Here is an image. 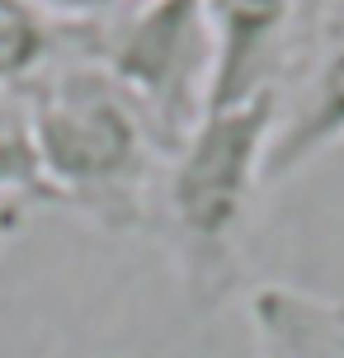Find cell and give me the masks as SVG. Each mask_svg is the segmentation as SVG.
<instances>
[{
  "label": "cell",
  "instance_id": "cell-1",
  "mask_svg": "<svg viewBox=\"0 0 344 358\" xmlns=\"http://www.w3.org/2000/svg\"><path fill=\"white\" fill-rule=\"evenodd\" d=\"M24 104L52 203L85 213L104 231H137L165 156L113 76L66 43V52L24 85Z\"/></svg>",
  "mask_w": 344,
  "mask_h": 358
},
{
  "label": "cell",
  "instance_id": "cell-2",
  "mask_svg": "<svg viewBox=\"0 0 344 358\" xmlns=\"http://www.w3.org/2000/svg\"><path fill=\"white\" fill-rule=\"evenodd\" d=\"M278 94L213 108L189 142L161 165L165 213L175 227L184 278L199 302H217L236 278L255 189L264 184Z\"/></svg>",
  "mask_w": 344,
  "mask_h": 358
},
{
  "label": "cell",
  "instance_id": "cell-3",
  "mask_svg": "<svg viewBox=\"0 0 344 358\" xmlns=\"http://www.w3.org/2000/svg\"><path fill=\"white\" fill-rule=\"evenodd\" d=\"M71 48L99 62L137 104L165 161L213 108L217 43L208 0H127L113 19L71 34Z\"/></svg>",
  "mask_w": 344,
  "mask_h": 358
},
{
  "label": "cell",
  "instance_id": "cell-4",
  "mask_svg": "<svg viewBox=\"0 0 344 358\" xmlns=\"http://www.w3.org/2000/svg\"><path fill=\"white\" fill-rule=\"evenodd\" d=\"M344 142V0H316L292 66L278 85V113L264 156V184L297 175L302 165Z\"/></svg>",
  "mask_w": 344,
  "mask_h": 358
},
{
  "label": "cell",
  "instance_id": "cell-5",
  "mask_svg": "<svg viewBox=\"0 0 344 358\" xmlns=\"http://www.w3.org/2000/svg\"><path fill=\"white\" fill-rule=\"evenodd\" d=\"M250 325L259 358H344V302L335 297L264 283L250 292Z\"/></svg>",
  "mask_w": 344,
  "mask_h": 358
},
{
  "label": "cell",
  "instance_id": "cell-6",
  "mask_svg": "<svg viewBox=\"0 0 344 358\" xmlns=\"http://www.w3.org/2000/svg\"><path fill=\"white\" fill-rule=\"evenodd\" d=\"M71 34L38 15L29 0H0V90H24L66 52Z\"/></svg>",
  "mask_w": 344,
  "mask_h": 358
},
{
  "label": "cell",
  "instance_id": "cell-7",
  "mask_svg": "<svg viewBox=\"0 0 344 358\" xmlns=\"http://www.w3.org/2000/svg\"><path fill=\"white\" fill-rule=\"evenodd\" d=\"M0 198L52 203L48 184H43V170H38L24 90H0Z\"/></svg>",
  "mask_w": 344,
  "mask_h": 358
},
{
  "label": "cell",
  "instance_id": "cell-8",
  "mask_svg": "<svg viewBox=\"0 0 344 358\" xmlns=\"http://www.w3.org/2000/svg\"><path fill=\"white\" fill-rule=\"evenodd\" d=\"M29 5H34L48 24H57V29H66V34H85V29H94V24L113 19L127 0H29Z\"/></svg>",
  "mask_w": 344,
  "mask_h": 358
},
{
  "label": "cell",
  "instance_id": "cell-9",
  "mask_svg": "<svg viewBox=\"0 0 344 358\" xmlns=\"http://www.w3.org/2000/svg\"><path fill=\"white\" fill-rule=\"evenodd\" d=\"M24 213H29V203H24V198H0V255H5V245L19 236Z\"/></svg>",
  "mask_w": 344,
  "mask_h": 358
}]
</instances>
